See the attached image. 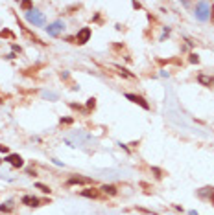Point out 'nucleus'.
Segmentation results:
<instances>
[{"instance_id": "nucleus-19", "label": "nucleus", "mask_w": 214, "mask_h": 215, "mask_svg": "<svg viewBox=\"0 0 214 215\" xmlns=\"http://www.w3.org/2000/svg\"><path fill=\"white\" fill-rule=\"evenodd\" d=\"M200 59H198V55H190V63H198Z\"/></svg>"}, {"instance_id": "nucleus-13", "label": "nucleus", "mask_w": 214, "mask_h": 215, "mask_svg": "<svg viewBox=\"0 0 214 215\" xmlns=\"http://www.w3.org/2000/svg\"><path fill=\"white\" fill-rule=\"evenodd\" d=\"M11 208H13L11 202H7V204H2V206H0V212H11Z\"/></svg>"}, {"instance_id": "nucleus-23", "label": "nucleus", "mask_w": 214, "mask_h": 215, "mask_svg": "<svg viewBox=\"0 0 214 215\" xmlns=\"http://www.w3.org/2000/svg\"><path fill=\"white\" fill-rule=\"evenodd\" d=\"M0 103H2V99H0Z\"/></svg>"}, {"instance_id": "nucleus-6", "label": "nucleus", "mask_w": 214, "mask_h": 215, "mask_svg": "<svg viewBox=\"0 0 214 215\" xmlns=\"http://www.w3.org/2000/svg\"><path fill=\"white\" fill-rule=\"evenodd\" d=\"M6 160H7V162L13 166V167H22V166H24V160H22L18 155H9Z\"/></svg>"}, {"instance_id": "nucleus-1", "label": "nucleus", "mask_w": 214, "mask_h": 215, "mask_svg": "<svg viewBox=\"0 0 214 215\" xmlns=\"http://www.w3.org/2000/svg\"><path fill=\"white\" fill-rule=\"evenodd\" d=\"M209 13H211L209 4L207 2H198V6H196V17L200 20H207L209 18Z\"/></svg>"}, {"instance_id": "nucleus-9", "label": "nucleus", "mask_w": 214, "mask_h": 215, "mask_svg": "<svg viewBox=\"0 0 214 215\" xmlns=\"http://www.w3.org/2000/svg\"><path fill=\"white\" fill-rule=\"evenodd\" d=\"M81 195L83 197H89V199H96L98 197V190H83Z\"/></svg>"}, {"instance_id": "nucleus-4", "label": "nucleus", "mask_w": 214, "mask_h": 215, "mask_svg": "<svg viewBox=\"0 0 214 215\" xmlns=\"http://www.w3.org/2000/svg\"><path fill=\"white\" fill-rule=\"evenodd\" d=\"M126 98L129 99V101H133V103H137V105H140L142 109H150V103L144 99V98H140V96H135V94H126Z\"/></svg>"}, {"instance_id": "nucleus-22", "label": "nucleus", "mask_w": 214, "mask_h": 215, "mask_svg": "<svg viewBox=\"0 0 214 215\" xmlns=\"http://www.w3.org/2000/svg\"><path fill=\"white\" fill-rule=\"evenodd\" d=\"M211 199H212V202H214V193H211Z\"/></svg>"}, {"instance_id": "nucleus-16", "label": "nucleus", "mask_w": 214, "mask_h": 215, "mask_svg": "<svg viewBox=\"0 0 214 215\" xmlns=\"http://www.w3.org/2000/svg\"><path fill=\"white\" fill-rule=\"evenodd\" d=\"M151 171L155 173V177H157V179H161V177H163V175H161V169H157V167H153Z\"/></svg>"}, {"instance_id": "nucleus-2", "label": "nucleus", "mask_w": 214, "mask_h": 215, "mask_svg": "<svg viewBox=\"0 0 214 215\" xmlns=\"http://www.w3.org/2000/svg\"><path fill=\"white\" fill-rule=\"evenodd\" d=\"M26 18H28L31 24H37V26L44 24V15L39 13V11H35V9H30V11L26 13Z\"/></svg>"}, {"instance_id": "nucleus-17", "label": "nucleus", "mask_w": 214, "mask_h": 215, "mask_svg": "<svg viewBox=\"0 0 214 215\" xmlns=\"http://www.w3.org/2000/svg\"><path fill=\"white\" fill-rule=\"evenodd\" d=\"M20 6H22V7H24V9H30V7H31V2H22V4H20Z\"/></svg>"}, {"instance_id": "nucleus-15", "label": "nucleus", "mask_w": 214, "mask_h": 215, "mask_svg": "<svg viewBox=\"0 0 214 215\" xmlns=\"http://www.w3.org/2000/svg\"><path fill=\"white\" fill-rule=\"evenodd\" d=\"M94 105H96V99H94V98H91V99L87 101V107H89V109H94Z\"/></svg>"}, {"instance_id": "nucleus-7", "label": "nucleus", "mask_w": 214, "mask_h": 215, "mask_svg": "<svg viewBox=\"0 0 214 215\" xmlns=\"http://www.w3.org/2000/svg\"><path fill=\"white\" fill-rule=\"evenodd\" d=\"M92 180L91 179H85V177H70L68 180H67V184L68 186H74V184H91Z\"/></svg>"}, {"instance_id": "nucleus-14", "label": "nucleus", "mask_w": 214, "mask_h": 215, "mask_svg": "<svg viewBox=\"0 0 214 215\" xmlns=\"http://www.w3.org/2000/svg\"><path fill=\"white\" fill-rule=\"evenodd\" d=\"M37 188H39L41 191H44V193H50V188H48V186H44V184H37Z\"/></svg>"}, {"instance_id": "nucleus-10", "label": "nucleus", "mask_w": 214, "mask_h": 215, "mask_svg": "<svg viewBox=\"0 0 214 215\" xmlns=\"http://www.w3.org/2000/svg\"><path fill=\"white\" fill-rule=\"evenodd\" d=\"M102 191L103 193H109V195H116V188L115 186H107L105 184V186H102Z\"/></svg>"}, {"instance_id": "nucleus-5", "label": "nucleus", "mask_w": 214, "mask_h": 215, "mask_svg": "<svg viewBox=\"0 0 214 215\" xmlns=\"http://www.w3.org/2000/svg\"><path fill=\"white\" fill-rule=\"evenodd\" d=\"M89 39H91V28H83V29L78 33V37H76L78 44H85Z\"/></svg>"}, {"instance_id": "nucleus-18", "label": "nucleus", "mask_w": 214, "mask_h": 215, "mask_svg": "<svg viewBox=\"0 0 214 215\" xmlns=\"http://www.w3.org/2000/svg\"><path fill=\"white\" fill-rule=\"evenodd\" d=\"M0 37H11V33L9 31H0Z\"/></svg>"}, {"instance_id": "nucleus-12", "label": "nucleus", "mask_w": 214, "mask_h": 215, "mask_svg": "<svg viewBox=\"0 0 214 215\" xmlns=\"http://www.w3.org/2000/svg\"><path fill=\"white\" fill-rule=\"evenodd\" d=\"M116 70H118V72H120L122 75H126V77H133V74H129V72H127L126 68H120V66H116Z\"/></svg>"}, {"instance_id": "nucleus-20", "label": "nucleus", "mask_w": 214, "mask_h": 215, "mask_svg": "<svg viewBox=\"0 0 214 215\" xmlns=\"http://www.w3.org/2000/svg\"><path fill=\"white\" fill-rule=\"evenodd\" d=\"M0 151H2V153H7V147H6V145H0Z\"/></svg>"}, {"instance_id": "nucleus-21", "label": "nucleus", "mask_w": 214, "mask_h": 215, "mask_svg": "<svg viewBox=\"0 0 214 215\" xmlns=\"http://www.w3.org/2000/svg\"><path fill=\"white\" fill-rule=\"evenodd\" d=\"M212 20H214V4H212Z\"/></svg>"}, {"instance_id": "nucleus-3", "label": "nucleus", "mask_w": 214, "mask_h": 215, "mask_svg": "<svg viewBox=\"0 0 214 215\" xmlns=\"http://www.w3.org/2000/svg\"><path fill=\"white\" fill-rule=\"evenodd\" d=\"M65 28V24L61 22V20H57V22H54V24H50V26H46V31H48V35H52V37H57L59 33H61V29Z\"/></svg>"}, {"instance_id": "nucleus-11", "label": "nucleus", "mask_w": 214, "mask_h": 215, "mask_svg": "<svg viewBox=\"0 0 214 215\" xmlns=\"http://www.w3.org/2000/svg\"><path fill=\"white\" fill-rule=\"evenodd\" d=\"M198 81H200V83H203V85H207V86H211V85L214 83V79L207 77V75H200V77H198Z\"/></svg>"}, {"instance_id": "nucleus-8", "label": "nucleus", "mask_w": 214, "mask_h": 215, "mask_svg": "<svg viewBox=\"0 0 214 215\" xmlns=\"http://www.w3.org/2000/svg\"><path fill=\"white\" fill-rule=\"evenodd\" d=\"M22 202H24L26 206H33V208H37V206H41V201H39V199H35V197H30V195H26V197H22Z\"/></svg>"}]
</instances>
